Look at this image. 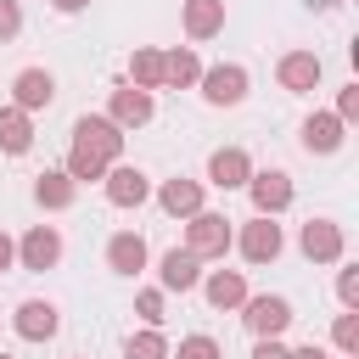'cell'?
Returning <instances> with one entry per match:
<instances>
[{
    "label": "cell",
    "mask_w": 359,
    "mask_h": 359,
    "mask_svg": "<svg viewBox=\"0 0 359 359\" xmlns=\"http://www.w3.org/2000/svg\"><path fill=\"white\" fill-rule=\"evenodd\" d=\"M73 151L101 157V163H118V157H123V129H118L112 118H101V112H84V118L73 123Z\"/></svg>",
    "instance_id": "obj_1"
},
{
    "label": "cell",
    "mask_w": 359,
    "mask_h": 359,
    "mask_svg": "<svg viewBox=\"0 0 359 359\" xmlns=\"http://www.w3.org/2000/svg\"><path fill=\"white\" fill-rule=\"evenodd\" d=\"M247 67L241 62H219V67H202V79H196V90H202V101L208 107H241L247 101Z\"/></svg>",
    "instance_id": "obj_2"
},
{
    "label": "cell",
    "mask_w": 359,
    "mask_h": 359,
    "mask_svg": "<svg viewBox=\"0 0 359 359\" xmlns=\"http://www.w3.org/2000/svg\"><path fill=\"white\" fill-rule=\"evenodd\" d=\"M230 241H236V230H230L224 213H208V208L191 213V224H185V247H191L196 258H224Z\"/></svg>",
    "instance_id": "obj_3"
},
{
    "label": "cell",
    "mask_w": 359,
    "mask_h": 359,
    "mask_svg": "<svg viewBox=\"0 0 359 359\" xmlns=\"http://www.w3.org/2000/svg\"><path fill=\"white\" fill-rule=\"evenodd\" d=\"M247 196H252V213H286L292 208V174L286 168H252V180L241 185Z\"/></svg>",
    "instance_id": "obj_4"
},
{
    "label": "cell",
    "mask_w": 359,
    "mask_h": 359,
    "mask_svg": "<svg viewBox=\"0 0 359 359\" xmlns=\"http://www.w3.org/2000/svg\"><path fill=\"white\" fill-rule=\"evenodd\" d=\"M230 247H241V258H247V264H275L286 241H280V224H275L269 213H252V219L241 224V236H236Z\"/></svg>",
    "instance_id": "obj_5"
},
{
    "label": "cell",
    "mask_w": 359,
    "mask_h": 359,
    "mask_svg": "<svg viewBox=\"0 0 359 359\" xmlns=\"http://www.w3.org/2000/svg\"><path fill=\"white\" fill-rule=\"evenodd\" d=\"M241 325H247L252 337H280V331L292 325V303L275 297V292H264V297L247 292V303H241Z\"/></svg>",
    "instance_id": "obj_6"
},
{
    "label": "cell",
    "mask_w": 359,
    "mask_h": 359,
    "mask_svg": "<svg viewBox=\"0 0 359 359\" xmlns=\"http://www.w3.org/2000/svg\"><path fill=\"white\" fill-rule=\"evenodd\" d=\"M297 247H303V258L309 264H342V224L337 219H309L303 230H297Z\"/></svg>",
    "instance_id": "obj_7"
},
{
    "label": "cell",
    "mask_w": 359,
    "mask_h": 359,
    "mask_svg": "<svg viewBox=\"0 0 359 359\" xmlns=\"http://www.w3.org/2000/svg\"><path fill=\"white\" fill-rule=\"evenodd\" d=\"M17 264L34 269V275L56 269V264H62V230H56V224H34V230L17 241Z\"/></svg>",
    "instance_id": "obj_8"
},
{
    "label": "cell",
    "mask_w": 359,
    "mask_h": 359,
    "mask_svg": "<svg viewBox=\"0 0 359 359\" xmlns=\"http://www.w3.org/2000/svg\"><path fill=\"white\" fill-rule=\"evenodd\" d=\"M11 325H17V337H22V342H50V337L62 331V309H56V303H45V297H28V303H17Z\"/></svg>",
    "instance_id": "obj_9"
},
{
    "label": "cell",
    "mask_w": 359,
    "mask_h": 359,
    "mask_svg": "<svg viewBox=\"0 0 359 359\" xmlns=\"http://www.w3.org/2000/svg\"><path fill=\"white\" fill-rule=\"evenodd\" d=\"M275 79H280V90H292V95H309V90L325 79V62H320L314 50H286V56L275 62Z\"/></svg>",
    "instance_id": "obj_10"
},
{
    "label": "cell",
    "mask_w": 359,
    "mask_h": 359,
    "mask_svg": "<svg viewBox=\"0 0 359 359\" xmlns=\"http://www.w3.org/2000/svg\"><path fill=\"white\" fill-rule=\"evenodd\" d=\"M101 185H107V202H112V208H140V202L151 196V180H146L140 168H129V163H112V168L101 174Z\"/></svg>",
    "instance_id": "obj_11"
},
{
    "label": "cell",
    "mask_w": 359,
    "mask_h": 359,
    "mask_svg": "<svg viewBox=\"0 0 359 359\" xmlns=\"http://www.w3.org/2000/svg\"><path fill=\"white\" fill-rule=\"evenodd\" d=\"M56 101V79L45 73V67H22L17 79H11V107H22V112H45Z\"/></svg>",
    "instance_id": "obj_12"
},
{
    "label": "cell",
    "mask_w": 359,
    "mask_h": 359,
    "mask_svg": "<svg viewBox=\"0 0 359 359\" xmlns=\"http://www.w3.org/2000/svg\"><path fill=\"white\" fill-rule=\"evenodd\" d=\"M252 180V157L241 151V146H219L213 157H208V185H219V191H241Z\"/></svg>",
    "instance_id": "obj_13"
},
{
    "label": "cell",
    "mask_w": 359,
    "mask_h": 359,
    "mask_svg": "<svg viewBox=\"0 0 359 359\" xmlns=\"http://www.w3.org/2000/svg\"><path fill=\"white\" fill-rule=\"evenodd\" d=\"M157 280H163V292H196V280H202V258H196L191 247H168L163 264H157Z\"/></svg>",
    "instance_id": "obj_14"
},
{
    "label": "cell",
    "mask_w": 359,
    "mask_h": 359,
    "mask_svg": "<svg viewBox=\"0 0 359 359\" xmlns=\"http://www.w3.org/2000/svg\"><path fill=\"white\" fill-rule=\"evenodd\" d=\"M107 118H112L118 129H140V123H151V90L118 84V90H112V101H107Z\"/></svg>",
    "instance_id": "obj_15"
},
{
    "label": "cell",
    "mask_w": 359,
    "mask_h": 359,
    "mask_svg": "<svg viewBox=\"0 0 359 359\" xmlns=\"http://www.w3.org/2000/svg\"><path fill=\"white\" fill-rule=\"evenodd\" d=\"M342 129H348V123H342L337 112H309V118H303V151H309V157H331V151L342 146Z\"/></svg>",
    "instance_id": "obj_16"
},
{
    "label": "cell",
    "mask_w": 359,
    "mask_h": 359,
    "mask_svg": "<svg viewBox=\"0 0 359 359\" xmlns=\"http://www.w3.org/2000/svg\"><path fill=\"white\" fill-rule=\"evenodd\" d=\"M196 286H202V297H208V303H213L219 314H224V309H241V303H247V275H241V269H213V275H202Z\"/></svg>",
    "instance_id": "obj_17"
},
{
    "label": "cell",
    "mask_w": 359,
    "mask_h": 359,
    "mask_svg": "<svg viewBox=\"0 0 359 359\" xmlns=\"http://www.w3.org/2000/svg\"><path fill=\"white\" fill-rule=\"evenodd\" d=\"M73 196H79V180H73L67 168H45V174L34 180V202H39L45 213H62V208H73Z\"/></svg>",
    "instance_id": "obj_18"
},
{
    "label": "cell",
    "mask_w": 359,
    "mask_h": 359,
    "mask_svg": "<svg viewBox=\"0 0 359 359\" xmlns=\"http://www.w3.org/2000/svg\"><path fill=\"white\" fill-rule=\"evenodd\" d=\"M107 269L112 275H140L146 269V236L140 230H118L107 241Z\"/></svg>",
    "instance_id": "obj_19"
},
{
    "label": "cell",
    "mask_w": 359,
    "mask_h": 359,
    "mask_svg": "<svg viewBox=\"0 0 359 359\" xmlns=\"http://www.w3.org/2000/svg\"><path fill=\"white\" fill-rule=\"evenodd\" d=\"M157 202H163V213H174V219H191V213H202V180H185V174H174V180H163Z\"/></svg>",
    "instance_id": "obj_20"
},
{
    "label": "cell",
    "mask_w": 359,
    "mask_h": 359,
    "mask_svg": "<svg viewBox=\"0 0 359 359\" xmlns=\"http://www.w3.org/2000/svg\"><path fill=\"white\" fill-rule=\"evenodd\" d=\"M180 22L191 39H213V34H224V0H185Z\"/></svg>",
    "instance_id": "obj_21"
},
{
    "label": "cell",
    "mask_w": 359,
    "mask_h": 359,
    "mask_svg": "<svg viewBox=\"0 0 359 359\" xmlns=\"http://www.w3.org/2000/svg\"><path fill=\"white\" fill-rule=\"evenodd\" d=\"M196 79H202V62H196V50H191V45L163 50V90H191Z\"/></svg>",
    "instance_id": "obj_22"
},
{
    "label": "cell",
    "mask_w": 359,
    "mask_h": 359,
    "mask_svg": "<svg viewBox=\"0 0 359 359\" xmlns=\"http://www.w3.org/2000/svg\"><path fill=\"white\" fill-rule=\"evenodd\" d=\"M28 146H34L28 112H22V107H0V151H6V157H22Z\"/></svg>",
    "instance_id": "obj_23"
},
{
    "label": "cell",
    "mask_w": 359,
    "mask_h": 359,
    "mask_svg": "<svg viewBox=\"0 0 359 359\" xmlns=\"http://www.w3.org/2000/svg\"><path fill=\"white\" fill-rule=\"evenodd\" d=\"M129 84L135 90H163V50H135L129 56Z\"/></svg>",
    "instance_id": "obj_24"
},
{
    "label": "cell",
    "mask_w": 359,
    "mask_h": 359,
    "mask_svg": "<svg viewBox=\"0 0 359 359\" xmlns=\"http://www.w3.org/2000/svg\"><path fill=\"white\" fill-rule=\"evenodd\" d=\"M123 359H168V337H163L157 325H146L140 337L123 342Z\"/></svg>",
    "instance_id": "obj_25"
},
{
    "label": "cell",
    "mask_w": 359,
    "mask_h": 359,
    "mask_svg": "<svg viewBox=\"0 0 359 359\" xmlns=\"http://www.w3.org/2000/svg\"><path fill=\"white\" fill-rule=\"evenodd\" d=\"M331 342H337L342 353H359V309L337 314V325H331Z\"/></svg>",
    "instance_id": "obj_26"
},
{
    "label": "cell",
    "mask_w": 359,
    "mask_h": 359,
    "mask_svg": "<svg viewBox=\"0 0 359 359\" xmlns=\"http://www.w3.org/2000/svg\"><path fill=\"white\" fill-rule=\"evenodd\" d=\"M174 359H224V348H219L213 337L191 331V337H180V353H174Z\"/></svg>",
    "instance_id": "obj_27"
},
{
    "label": "cell",
    "mask_w": 359,
    "mask_h": 359,
    "mask_svg": "<svg viewBox=\"0 0 359 359\" xmlns=\"http://www.w3.org/2000/svg\"><path fill=\"white\" fill-rule=\"evenodd\" d=\"M107 168H112V163H101V157H84V151H73V146H67V174H73L79 185H84V180H101Z\"/></svg>",
    "instance_id": "obj_28"
},
{
    "label": "cell",
    "mask_w": 359,
    "mask_h": 359,
    "mask_svg": "<svg viewBox=\"0 0 359 359\" xmlns=\"http://www.w3.org/2000/svg\"><path fill=\"white\" fill-rule=\"evenodd\" d=\"M135 314H140L146 325H163V286H146V292L135 297Z\"/></svg>",
    "instance_id": "obj_29"
},
{
    "label": "cell",
    "mask_w": 359,
    "mask_h": 359,
    "mask_svg": "<svg viewBox=\"0 0 359 359\" xmlns=\"http://www.w3.org/2000/svg\"><path fill=\"white\" fill-rule=\"evenodd\" d=\"M337 297H342V309H359V264H342V275H337Z\"/></svg>",
    "instance_id": "obj_30"
},
{
    "label": "cell",
    "mask_w": 359,
    "mask_h": 359,
    "mask_svg": "<svg viewBox=\"0 0 359 359\" xmlns=\"http://www.w3.org/2000/svg\"><path fill=\"white\" fill-rule=\"evenodd\" d=\"M22 34V6L17 0H0V45H11Z\"/></svg>",
    "instance_id": "obj_31"
},
{
    "label": "cell",
    "mask_w": 359,
    "mask_h": 359,
    "mask_svg": "<svg viewBox=\"0 0 359 359\" xmlns=\"http://www.w3.org/2000/svg\"><path fill=\"white\" fill-rule=\"evenodd\" d=\"M337 118H342V123L359 118V84H342V90H337Z\"/></svg>",
    "instance_id": "obj_32"
},
{
    "label": "cell",
    "mask_w": 359,
    "mask_h": 359,
    "mask_svg": "<svg viewBox=\"0 0 359 359\" xmlns=\"http://www.w3.org/2000/svg\"><path fill=\"white\" fill-rule=\"evenodd\" d=\"M252 359H292V348L280 337H252Z\"/></svg>",
    "instance_id": "obj_33"
},
{
    "label": "cell",
    "mask_w": 359,
    "mask_h": 359,
    "mask_svg": "<svg viewBox=\"0 0 359 359\" xmlns=\"http://www.w3.org/2000/svg\"><path fill=\"white\" fill-rule=\"evenodd\" d=\"M11 264H17V241H11V236H6V230H0V275H6V269H11Z\"/></svg>",
    "instance_id": "obj_34"
},
{
    "label": "cell",
    "mask_w": 359,
    "mask_h": 359,
    "mask_svg": "<svg viewBox=\"0 0 359 359\" xmlns=\"http://www.w3.org/2000/svg\"><path fill=\"white\" fill-rule=\"evenodd\" d=\"M292 359H331L320 342H303V348H292Z\"/></svg>",
    "instance_id": "obj_35"
},
{
    "label": "cell",
    "mask_w": 359,
    "mask_h": 359,
    "mask_svg": "<svg viewBox=\"0 0 359 359\" xmlns=\"http://www.w3.org/2000/svg\"><path fill=\"white\" fill-rule=\"evenodd\" d=\"M50 6H56V11H62V17H73V11H84V6H90V0H50Z\"/></svg>",
    "instance_id": "obj_36"
},
{
    "label": "cell",
    "mask_w": 359,
    "mask_h": 359,
    "mask_svg": "<svg viewBox=\"0 0 359 359\" xmlns=\"http://www.w3.org/2000/svg\"><path fill=\"white\" fill-rule=\"evenodd\" d=\"M309 6H314V11H337L342 0H309Z\"/></svg>",
    "instance_id": "obj_37"
},
{
    "label": "cell",
    "mask_w": 359,
    "mask_h": 359,
    "mask_svg": "<svg viewBox=\"0 0 359 359\" xmlns=\"http://www.w3.org/2000/svg\"><path fill=\"white\" fill-rule=\"evenodd\" d=\"M342 359H359V353H342Z\"/></svg>",
    "instance_id": "obj_38"
},
{
    "label": "cell",
    "mask_w": 359,
    "mask_h": 359,
    "mask_svg": "<svg viewBox=\"0 0 359 359\" xmlns=\"http://www.w3.org/2000/svg\"><path fill=\"white\" fill-rule=\"evenodd\" d=\"M0 359H11V353H0Z\"/></svg>",
    "instance_id": "obj_39"
}]
</instances>
